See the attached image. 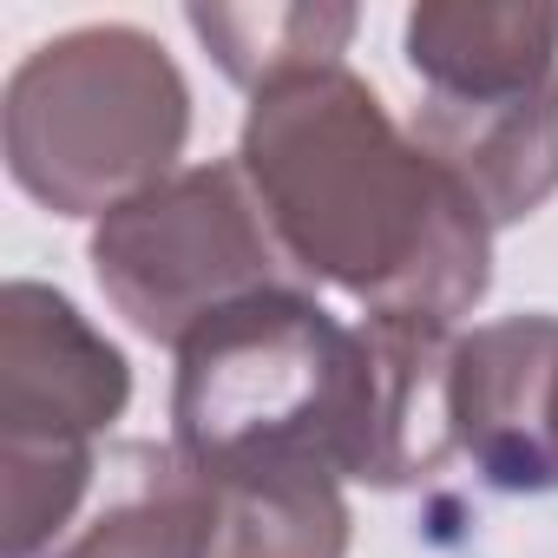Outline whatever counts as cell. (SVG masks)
I'll return each mask as SVG.
<instances>
[{
  "label": "cell",
  "instance_id": "cell-1",
  "mask_svg": "<svg viewBox=\"0 0 558 558\" xmlns=\"http://www.w3.org/2000/svg\"><path fill=\"white\" fill-rule=\"evenodd\" d=\"M236 165L290 269L368 316L460 323L493 290V223L453 171L395 125L342 66H303L250 93Z\"/></svg>",
  "mask_w": 558,
  "mask_h": 558
},
{
  "label": "cell",
  "instance_id": "cell-2",
  "mask_svg": "<svg viewBox=\"0 0 558 558\" xmlns=\"http://www.w3.org/2000/svg\"><path fill=\"white\" fill-rule=\"evenodd\" d=\"M171 447L210 486L375 480V355L316 296L263 290L178 349Z\"/></svg>",
  "mask_w": 558,
  "mask_h": 558
},
{
  "label": "cell",
  "instance_id": "cell-3",
  "mask_svg": "<svg viewBox=\"0 0 558 558\" xmlns=\"http://www.w3.org/2000/svg\"><path fill=\"white\" fill-rule=\"evenodd\" d=\"M191 86L158 34L99 21L40 40L0 93V151L53 217H112L178 178Z\"/></svg>",
  "mask_w": 558,
  "mask_h": 558
},
{
  "label": "cell",
  "instance_id": "cell-4",
  "mask_svg": "<svg viewBox=\"0 0 558 558\" xmlns=\"http://www.w3.org/2000/svg\"><path fill=\"white\" fill-rule=\"evenodd\" d=\"M132 408V362L60 296L14 276L0 290V480L8 558H47L93 499L99 440Z\"/></svg>",
  "mask_w": 558,
  "mask_h": 558
},
{
  "label": "cell",
  "instance_id": "cell-5",
  "mask_svg": "<svg viewBox=\"0 0 558 558\" xmlns=\"http://www.w3.org/2000/svg\"><path fill=\"white\" fill-rule=\"evenodd\" d=\"M93 276L106 303L165 349H184L210 316L290 290V256L276 243L236 158L191 165L158 191L93 223Z\"/></svg>",
  "mask_w": 558,
  "mask_h": 558
},
{
  "label": "cell",
  "instance_id": "cell-6",
  "mask_svg": "<svg viewBox=\"0 0 558 558\" xmlns=\"http://www.w3.org/2000/svg\"><path fill=\"white\" fill-rule=\"evenodd\" d=\"M460 453L499 493H558V316H499L453 355Z\"/></svg>",
  "mask_w": 558,
  "mask_h": 558
},
{
  "label": "cell",
  "instance_id": "cell-7",
  "mask_svg": "<svg viewBox=\"0 0 558 558\" xmlns=\"http://www.w3.org/2000/svg\"><path fill=\"white\" fill-rule=\"evenodd\" d=\"M414 138L453 171L493 230L525 223L558 191V73L506 99H421Z\"/></svg>",
  "mask_w": 558,
  "mask_h": 558
},
{
  "label": "cell",
  "instance_id": "cell-8",
  "mask_svg": "<svg viewBox=\"0 0 558 558\" xmlns=\"http://www.w3.org/2000/svg\"><path fill=\"white\" fill-rule=\"evenodd\" d=\"M47 558H217V486L171 440H106L93 499Z\"/></svg>",
  "mask_w": 558,
  "mask_h": 558
},
{
  "label": "cell",
  "instance_id": "cell-9",
  "mask_svg": "<svg viewBox=\"0 0 558 558\" xmlns=\"http://www.w3.org/2000/svg\"><path fill=\"white\" fill-rule=\"evenodd\" d=\"M375 355V480L381 493L434 480L447 460H460L453 427V323L427 316H368L362 323Z\"/></svg>",
  "mask_w": 558,
  "mask_h": 558
},
{
  "label": "cell",
  "instance_id": "cell-10",
  "mask_svg": "<svg viewBox=\"0 0 558 558\" xmlns=\"http://www.w3.org/2000/svg\"><path fill=\"white\" fill-rule=\"evenodd\" d=\"M401 53L427 99H506L558 73V8L427 0L401 27Z\"/></svg>",
  "mask_w": 558,
  "mask_h": 558
},
{
  "label": "cell",
  "instance_id": "cell-11",
  "mask_svg": "<svg viewBox=\"0 0 558 558\" xmlns=\"http://www.w3.org/2000/svg\"><path fill=\"white\" fill-rule=\"evenodd\" d=\"M184 27L210 47V60L243 93H256L303 66H342L362 14L355 8H191Z\"/></svg>",
  "mask_w": 558,
  "mask_h": 558
},
{
  "label": "cell",
  "instance_id": "cell-12",
  "mask_svg": "<svg viewBox=\"0 0 558 558\" xmlns=\"http://www.w3.org/2000/svg\"><path fill=\"white\" fill-rule=\"evenodd\" d=\"M217 558H349L342 480L217 486Z\"/></svg>",
  "mask_w": 558,
  "mask_h": 558
}]
</instances>
